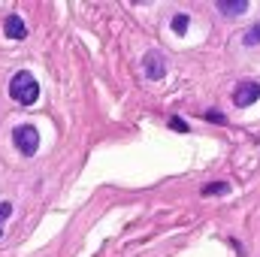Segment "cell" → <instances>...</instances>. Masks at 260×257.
Returning <instances> with one entry per match:
<instances>
[{"mask_svg": "<svg viewBox=\"0 0 260 257\" xmlns=\"http://www.w3.org/2000/svg\"><path fill=\"white\" fill-rule=\"evenodd\" d=\"M9 97H12L15 103H21V106H30V103H37V97H40V82H37L27 70H21V73H15L12 82H9Z\"/></svg>", "mask_w": 260, "mask_h": 257, "instance_id": "cell-1", "label": "cell"}, {"mask_svg": "<svg viewBox=\"0 0 260 257\" xmlns=\"http://www.w3.org/2000/svg\"><path fill=\"white\" fill-rule=\"evenodd\" d=\"M12 142H15V148L21 151V154H37V148H40V133L37 127H30V124H18V127L12 130Z\"/></svg>", "mask_w": 260, "mask_h": 257, "instance_id": "cell-2", "label": "cell"}, {"mask_svg": "<svg viewBox=\"0 0 260 257\" xmlns=\"http://www.w3.org/2000/svg\"><path fill=\"white\" fill-rule=\"evenodd\" d=\"M260 100V85L257 82H242L236 91H233V103L236 106H251Z\"/></svg>", "mask_w": 260, "mask_h": 257, "instance_id": "cell-3", "label": "cell"}, {"mask_svg": "<svg viewBox=\"0 0 260 257\" xmlns=\"http://www.w3.org/2000/svg\"><path fill=\"white\" fill-rule=\"evenodd\" d=\"M218 12L227 18H239L248 12V0H218Z\"/></svg>", "mask_w": 260, "mask_h": 257, "instance_id": "cell-4", "label": "cell"}, {"mask_svg": "<svg viewBox=\"0 0 260 257\" xmlns=\"http://www.w3.org/2000/svg\"><path fill=\"white\" fill-rule=\"evenodd\" d=\"M6 37H9V40H24V37H27V27H24V21H21L18 12H12V15L6 18Z\"/></svg>", "mask_w": 260, "mask_h": 257, "instance_id": "cell-5", "label": "cell"}, {"mask_svg": "<svg viewBox=\"0 0 260 257\" xmlns=\"http://www.w3.org/2000/svg\"><path fill=\"white\" fill-rule=\"evenodd\" d=\"M145 73H148L151 79H160V76H164V58H160L157 52L145 55Z\"/></svg>", "mask_w": 260, "mask_h": 257, "instance_id": "cell-6", "label": "cell"}, {"mask_svg": "<svg viewBox=\"0 0 260 257\" xmlns=\"http://www.w3.org/2000/svg\"><path fill=\"white\" fill-rule=\"evenodd\" d=\"M227 191H230L227 182H212V185L203 188V197H218V194H227Z\"/></svg>", "mask_w": 260, "mask_h": 257, "instance_id": "cell-7", "label": "cell"}, {"mask_svg": "<svg viewBox=\"0 0 260 257\" xmlns=\"http://www.w3.org/2000/svg\"><path fill=\"white\" fill-rule=\"evenodd\" d=\"M173 30H176V34H185V30H188V12H179V15L173 18Z\"/></svg>", "mask_w": 260, "mask_h": 257, "instance_id": "cell-8", "label": "cell"}, {"mask_svg": "<svg viewBox=\"0 0 260 257\" xmlns=\"http://www.w3.org/2000/svg\"><path fill=\"white\" fill-rule=\"evenodd\" d=\"M254 43H260V24L251 27V30H245V46H254Z\"/></svg>", "mask_w": 260, "mask_h": 257, "instance_id": "cell-9", "label": "cell"}, {"mask_svg": "<svg viewBox=\"0 0 260 257\" xmlns=\"http://www.w3.org/2000/svg\"><path fill=\"white\" fill-rule=\"evenodd\" d=\"M9 212H12V206H9V203H0V224L9 218Z\"/></svg>", "mask_w": 260, "mask_h": 257, "instance_id": "cell-10", "label": "cell"}, {"mask_svg": "<svg viewBox=\"0 0 260 257\" xmlns=\"http://www.w3.org/2000/svg\"><path fill=\"white\" fill-rule=\"evenodd\" d=\"M170 124H173V127H176V130H188V124H185V121H179V118H173Z\"/></svg>", "mask_w": 260, "mask_h": 257, "instance_id": "cell-11", "label": "cell"}]
</instances>
